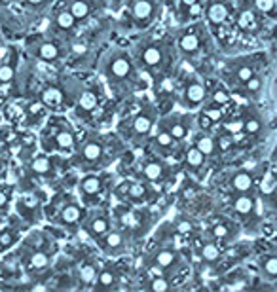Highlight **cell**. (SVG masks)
Listing matches in <instances>:
<instances>
[{
    "instance_id": "6da1fadb",
    "label": "cell",
    "mask_w": 277,
    "mask_h": 292,
    "mask_svg": "<svg viewBox=\"0 0 277 292\" xmlns=\"http://www.w3.org/2000/svg\"><path fill=\"white\" fill-rule=\"evenodd\" d=\"M124 150V141L120 135L101 131H89L82 137L78 148L71 156V167L78 169L80 173L89 171H104L112 165V161L120 158Z\"/></svg>"
},
{
    "instance_id": "7a4b0ae2",
    "label": "cell",
    "mask_w": 277,
    "mask_h": 292,
    "mask_svg": "<svg viewBox=\"0 0 277 292\" xmlns=\"http://www.w3.org/2000/svg\"><path fill=\"white\" fill-rule=\"evenodd\" d=\"M101 76L106 88L116 97H129L143 88V71L139 69L133 51L126 48H112L101 59Z\"/></svg>"
},
{
    "instance_id": "3957f363",
    "label": "cell",
    "mask_w": 277,
    "mask_h": 292,
    "mask_svg": "<svg viewBox=\"0 0 277 292\" xmlns=\"http://www.w3.org/2000/svg\"><path fill=\"white\" fill-rule=\"evenodd\" d=\"M158 120L160 110L148 97L135 99L129 104V112H126L118 122V135L133 148H143L156 131Z\"/></svg>"
},
{
    "instance_id": "277c9868",
    "label": "cell",
    "mask_w": 277,
    "mask_h": 292,
    "mask_svg": "<svg viewBox=\"0 0 277 292\" xmlns=\"http://www.w3.org/2000/svg\"><path fill=\"white\" fill-rule=\"evenodd\" d=\"M175 49L176 46H173V40L148 36L137 42L133 49V57L143 74L150 76L154 86H158L173 74Z\"/></svg>"
},
{
    "instance_id": "5b68a950",
    "label": "cell",
    "mask_w": 277,
    "mask_h": 292,
    "mask_svg": "<svg viewBox=\"0 0 277 292\" xmlns=\"http://www.w3.org/2000/svg\"><path fill=\"white\" fill-rule=\"evenodd\" d=\"M57 241L53 235L36 230L29 237L21 239L19 245L14 248L12 256L17 268L25 273H30L34 277H40V273L48 271L53 264V256L57 252Z\"/></svg>"
},
{
    "instance_id": "8992f818",
    "label": "cell",
    "mask_w": 277,
    "mask_h": 292,
    "mask_svg": "<svg viewBox=\"0 0 277 292\" xmlns=\"http://www.w3.org/2000/svg\"><path fill=\"white\" fill-rule=\"evenodd\" d=\"M86 215L88 207L80 201L76 194L69 190L55 194L44 207L46 220L67 234H78Z\"/></svg>"
},
{
    "instance_id": "52a82bcc",
    "label": "cell",
    "mask_w": 277,
    "mask_h": 292,
    "mask_svg": "<svg viewBox=\"0 0 277 292\" xmlns=\"http://www.w3.org/2000/svg\"><path fill=\"white\" fill-rule=\"evenodd\" d=\"M78 129L69 118L55 114L46 120L44 127L40 131V150L48 154L59 156H73L74 150L80 145Z\"/></svg>"
},
{
    "instance_id": "ba28073f",
    "label": "cell",
    "mask_w": 277,
    "mask_h": 292,
    "mask_svg": "<svg viewBox=\"0 0 277 292\" xmlns=\"http://www.w3.org/2000/svg\"><path fill=\"white\" fill-rule=\"evenodd\" d=\"M108 108V93L106 84L102 80H91L86 82L74 102L73 110L76 122L80 123H91L93 127H102L106 118L104 110Z\"/></svg>"
},
{
    "instance_id": "9c48e42d",
    "label": "cell",
    "mask_w": 277,
    "mask_h": 292,
    "mask_svg": "<svg viewBox=\"0 0 277 292\" xmlns=\"http://www.w3.org/2000/svg\"><path fill=\"white\" fill-rule=\"evenodd\" d=\"M116 186L114 175L104 171H89L82 173V176L76 182V195L88 209L108 205V199L112 197V192Z\"/></svg>"
},
{
    "instance_id": "30bf717a",
    "label": "cell",
    "mask_w": 277,
    "mask_h": 292,
    "mask_svg": "<svg viewBox=\"0 0 277 292\" xmlns=\"http://www.w3.org/2000/svg\"><path fill=\"white\" fill-rule=\"evenodd\" d=\"M110 209H112L114 224L124 228L137 243L145 239L154 224L150 205H129L116 201V205H112Z\"/></svg>"
},
{
    "instance_id": "8fae6325",
    "label": "cell",
    "mask_w": 277,
    "mask_h": 292,
    "mask_svg": "<svg viewBox=\"0 0 277 292\" xmlns=\"http://www.w3.org/2000/svg\"><path fill=\"white\" fill-rule=\"evenodd\" d=\"M112 197H116V201H122V203L150 205L156 201L158 192L154 184L146 182L139 176H126L116 182Z\"/></svg>"
},
{
    "instance_id": "7c38bea8",
    "label": "cell",
    "mask_w": 277,
    "mask_h": 292,
    "mask_svg": "<svg viewBox=\"0 0 277 292\" xmlns=\"http://www.w3.org/2000/svg\"><path fill=\"white\" fill-rule=\"evenodd\" d=\"M46 203H48V199H46L44 190L38 188V186H32L29 190L21 192L15 197L12 211H14L15 219L21 220L27 228V226H32V224H36V222H40L44 219Z\"/></svg>"
},
{
    "instance_id": "4fadbf2b",
    "label": "cell",
    "mask_w": 277,
    "mask_h": 292,
    "mask_svg": "<svg viewBox=\"0 0 277 292\" xmlns=\"http://www.w3.org/2000/svg\"><path fill=\"white\" fill-rule=\"evenodd\" d=\"M182 266H184V258H182L180 248L175 247L173 243H165V241H161L158 247L152 248L145 258V268L173 275V277H175V273L182 269Z\"/></svg>"
},
{
    "instance_id": "5bb4252c",
    "label": "cell",
    "mask_w": 277,
    "mask_h": 292,
    "mask_svg": "<svg viewBox=\"0 0 277 292\" xmlns=\"http://www.w3.org/2000/svg\"><path fill=\"white\" fill-rule=\"evenodd\" d=\"M80 89L73 91L69 86H65V82H48L38 91V101L42 102L48 110H51L55 114H63L67 110H73Z\"/></svg>"
},
{
    "instance_id": "9a60e30c",
    "label": "cell",
    "mask_w": 277,
    "mask_h": 292,
    "mask_svg": "<svg viewBox=\"0 0 277 292\" xmlns=\"http://www.w3.org/2000/svg\"><path fill=\"white\" fill-rule=\"evenodd\" d=\"M27 51L32 57H36L40 63H48V65H57L65 61V55L69 49H65L63 40L53 36V34H36L27 40Z\"/></svg>"
},
{
    "instance_id": "2e32d148",
    "label": "cell",
    "mask_w": 277,
    "mask_h": 292,
    "mask_svg": "<svg viewBox=\"0 0 277 292\" xmlns=\"http://www.w3.org/2000/svg\"><path fill=\"white\" fill-rule=\"evenodd\" d=\"M135 243L137 241L124 228H120L118 224H114L95 245L99 248V252L102 256H106V258H124L126 254L131 252Z\"/></svg>"
},
{
    "instance_id": "e0dca14e",
    "label": "cell",
    "mask_w": 277,
    "mask_h": 292,
    "mask_svg": "<svg viewBox=\"0 0 277 292\" xmlns=\"http://www.w3.org/2000/svg\"><path fill=\"white\" fill-rule=\"evenodd\" d=\"M112 226H114L112 209L108 205H99V207L88 209V215H86V219L82 222L80 232L86 235L89 241L97 243Z\"/></svg>"
},
{
    "instance_id": "ac0fdd59",
    "label": "cell",
    "mask_w": 277,
    "mask_h": 292,
    "mask_svg": "<svg viewBox=\"0 0 277 292\" xmlns=\"http://www.w3.org/2000/svg\"><path fill=\"white\" fill-rule=\"evenodd\" d=\"M137 171H139L137 173L139 178L154 184L156 188L161 186V184H165V182H169V178L173 175V171H171L169 163L165 161V158H161V156L154 154V152H146L145 156L141 158L139 165H137Z\"/></svg>"
},
{
    "instance_id": "d6986e66",
    "label": "cell",
    "mask_w": 277,
    "mask_h": 292,
    "mask_svg": "<svg viewBox=\"0 0 277 292\" xmlns=\"http://www.w3.org/2000/svg\"><path fill=\"white\" fill-rule=\"evenodd\" d=\"M163 0H127V21L133 29L150 27L161 12Z\"/></svg>"
},
{
    "instance_id": "ffe728a7",
    "label": "cell",
    "mask_w": 277,
    "mask_h": 292,
    "mask_svg": "<svg viewBox=\"0 0 277 292\" xmlns=\"http://www.w3.org/2000/svg\"><path fill=\"white\" fill-rule=\"evenodd\" d=\"M59 154H32L27 160V176L34 180H42V182H51L53 178H57L59 173H63L59 169Z\"/></svg>"
},
{
    "instance_id": "44dd1931",
    "label": "cell",
    "mask_w": 277,
    "mask_h": 292,
    "mask_svg": "<svg viewBox=\"0 0 277 292\" xmlns=\"http://www.w3.org/2000/svg\"><path fill=\"white\" fill-rule=\"evenodd\" d=\"M78 19L74 17L71 12L67 0H59L57 4L51 8V15H50V34L57 36L61 40L73 36L76 29H78Z\"/></svg>"
},
{
    "instance_id": "7402d4cb",
    "label": "cell",
    "mask_w": 277,
    "mask_h": 292,
    "mask_svg": "<svg viewBox=\"0 0 277 292\" xmlns=\"http://www.w3.org/2000/svg\"><path fill=\"white\" fill-rule=\"evenodd\" d=\"M205 99H207V88L203 82L194 74L182 76V80L178 82V88H176V101L184 108L192 110V108L201 106Z\"/></svg>"
},
{
    "instance_id": "603a6c76",
    "label": "cell",
    "mask_w": 277,
    "mask_h": 292,
    "mask_svg": "<svg viewBox=\"0 0 277 292\" xmlns=\"http://www.w3.org/2000/svg\"><path fill=\"white\" fill-rule=\"evenodd\" d=\"M203 27L201 25H192V27H186L178 32L176 36V51L178 55L186 59H192L196 55L201 53V46H203Z\"/></svg>"
},
{
    "instance_id": "cb8c5ba5",
    "label": "cell",
    "mask_w": 277,
    "mask_h": 292,
    "mask_svg": "<svg viewBox=\"0 0 277 292\" xmlns=\"http://www.w3.org/2000/svg\"><path fill=\"white\" fill-rule=\"evenodd\" d=\"M194 122L196 120L186 112H165V116H160V120H158L161 127H165L178 143H184L192 135Z\"/></svg>"
},
{
    "instance_id": "d4e9b609",
    "label": "cell",
    "mask_w": 277,
    "mask_h": 292,
    "mask_svg": "<svg viewBox=\"0 0 277 292\" xmlns=\"http://www.w3.org/2000/svg\"><path fill=\"white\" fill-rule=\"evenodd\" d=\"M124 277V268L120 258H108L106 262L101 266L97 281L93 285V291H110V289H118L120 281Z\"/></svg>"
},
{
    "instance_id": "484cf974",
    "label": "cell",
    "mask_w": 277,
    "mask_h": 292,
    "mask_svg": "<svg viewBox=\"0 0 277 292\" xmlns=\"http://www.w3.org/2000/svg\"><path fill=\"white\" fill-rule=\"evenodd\" d=\"M101 266L102 264H99L95 258H91V256L82 258L73 269V277L76 279V287L78 289H93Z\"/></svg>"
},
{
    "instance_id": "4316f807",
    "label": "cell",
    "mask_w": 277,
    "mask_h": 292,
    "mask_svg": "<svg viewBox=\"0 0 277 292\" xmlns=\"http://www.w3.org/2000/svg\"><path fill=\"white\" fill-rule=\"evenodd\" d=\"M23 230H25V224L19 219L0 224V254H6L19 245V241L23 239Z\"/></svg>"
},
{
    "instance_id": "83f0119b",
    "label": "cell",
    "mask_w": 277,
    "mask_h": 292,
    "mask_svg": "<svg viewBox=\"0 0 277 292\" xmlns=\"http://www.w3.org/2000/svg\"><path fill=\"white\" fill-rule=\"evenodd\" d=\"M71 12L78 19V23H86L102 10L104 0H67Z\"/></svg>"
},
{
    "instance_id": "f1b7e54d",
    "label": "cell",
    "mask_w": 277,
    "mask_h": 292,
    "mask_svg": "<svg viewBox=\"0 0 277 292\" xmlns=\"http://www.w3.org/2000/svg\"><path fill=\"white\" fill-rule=\"evenodd\" d=\"M182 167L188 171L190 175L194 176H201L203 173L205 165H207V156H205L203 152L198 148V146L190 145L184 148V152H182Z\"/></svg>"
},
{
    "instance_id": "f546056e",
    "label": "cell",
    "mask_w": 277,
    "mask_h": 292,
    "mask_svg": "<svg viewBox=\"0 0 277 292\" xmlns=\"http://www.w3.org/2000/svg\"><path fill=\"white\" fill-rule=\"evenodd\" d=\"M141 279H143L141 289H145V291L165 292L173 289V275L161 273V271H156V269H148V268H146L145 275Z\"/></svg>"
},
{
    "instance_id": "4dcf8cb0",
    "label": "cell",
    "mask_w": 277,
    "mask_h": 292,
    "mask_svg": "<svg viewBox=\"0 0 277 292\" xmlns=\"http://www.w3.org/2000/svg\"><path fill=\"white\" fill-rule=\"evenodd\" d=\"M203 14L211 27H222L230 17V6L224 0H211L203 8Z\"/></svg>"
},
{
    "instance_id": "1f68e13d",
    "label": "cell",
    "mask_w": 277,
    "mask_h": 292,
    "mask_svg": "<svg viewBox=\"0 0 277 292\" xmlns=\"http://www.w3.org/2000/svg\"><path fill=\"white\" fill-rule=\"evenodd\" d=\"M192 145L198 146V148L203 152L209 160H211V158H215V156L219 154L217 139H215V137H213L209 131H205V129H200L198 133H194V135H192Z\"/></svg>"
},
{
    "instance_id": "d6a6232c",
    "label": "cell",
    "mask_w": 277,
    "mask_h": 292,
    "mask_svg": "<svg viewBox=\"0 0 277 292\" xmlns=\"http://www.w3.org/2000/svg\"><path fill=\"white\" fill-rule=\"evenodd\" d=\"M230 190L233 194H249V192L254 188V176L249 171H237L230 176V182H228Z\"/></svg>"
},
{
    "instance_id": "836d02e7",
    "label": "cell",
    "mask_w": 277,
    "mask_h": 292,
    "mask_svg": "<svg viewBox=\"0 0 277 292\" xmlns=\"http://www.w3.org/2000/svg\"><path fill=\"white\" fill-rule=\"evenodd\" d=\"M15 76H17V55L12 51L4 61H0V88L10 86Z\"/></svg>"
},
{
    "instance_id": "e575fe53",
    "label": "cell",
    "mask_w": 277,
    "mask_h": 292,
    "mask_svg": "<svg viewBox=\"0 0 277 292\" xmlns=\"http://www.w3.org/2000/svg\"><path fill=\"white\" fill-rule=\"evenodd\" d=\"M209 235H211V239H215L217 243L220 241H230L232 237H235V228H232V224L230 222H215L211 228H209Z\"/></svg>"
},
{
    "instance_id": "d590c367",
    "label": "cell",
    "mask_w": 277,
    "mask_h": 292,
    "mask_svg": "<svg viewBox=\"0 0 277 292\" xmlns=\"http://www.w3.org/2000/svg\"><path fill=\"white\" fill-rule=\"evenodd\" d=\"M232 207L237 215L247 217L254 211V197L251 195V192L249 194H235L232 197Z\"/></svg>"
},
{
    "instance_id": "8d00e7d4",
    "label": "cell",
    "mask_w": 277,
    "mask_h": 292,
    "mask_svg": "<svg viewBox=\"0 0 277 292\" xmlns=\"http://www.w3.org/2000/svg\"><path fill=\"white\" fill-rule=\"evenodd\" d=\"M220 247L219 243L213 239V241H205L201 243V247H200V256H201V260L207 264H215L217 260H220Z\"/></svg>"
},
{
    "instance_id": "74e56055",
    "label": "cell",
    "mask_w": 277,
    "mask_h": 292,
    "mask_svg": "<svg viewBox=\"0 0 277 292\" xmlns=\"http://www.w3.org/2000/svg\"><path fill=\"white\" fill-rule=\"evenodd\" d=\"M176 12L192 17L194 14H201L203 12V4L201 0H176Z\"/></svg>"
},
{
    "instance_id": "f35d334b",
    "label": "cell",
    "mask_w": 277,
    "mask_h": 292,
    "mask_svg": "<svg viewBox=\"0 0 277 292\" xmlns=\"http://www.w3.org/2000/svg\"><path fill=\"white\" fill-rule=\"evenodd\" d=\"M224 106H220V104H215V102H207V104H203V108H201V116H205L209 122H213V123H219V122H222L224 120V110H222Z\"/></svg>"
},
{
    "instance_id": "ab89813d",
    "label": "cell",
    "mask_w": 277,
    "mask_h": 292,
    "mask_svg": "<svg viewBox=\"0 0 277 292\" xmlns=\"http://www.w3.org/2000/svg\"><path fill=\"white\" fill-rule=\"evenodd\" d=\"M222 131L230 133V135H239L241 131H245V120L241 116H232L222 120Z\"/></svg>"
},
{
    "instance_id": "60d3db41",
    "label": "cell",
    "mask_w": 277,
    "mask_h": 292,
    "mask_svg": "<svg viewBox=\"0 0 277 292\" xmlns=\"http://www.w3.org/2000/svg\"><path fill=\"white\" fill-rule=\"evenodd\" d=\"M237 27L241 30H254L256 27V15L251 10H243L241 14L237 15Z\"/></svg>"
},
{
    "instance_id": "b9f144b4",
    "label": "cell",
    "mask_w": 277,
    "mask_h": 292,
    "mask_svg": "<svg viewBox=\"0 0 277 292\" xmlns=\"http://www.w3.org/2000/svg\"><path fill=\"white\" fill-rule=\"evenodd\" d=\"M254 76V67L252 65H237L235 69H233V78H235V82L237 84H245L247 80H251Z\"/></svg>"
},
{
    "instance_id": "7bdbcfd3",
    "label": "cell",
    "mask_w": 277,
    "mask_h": 292,
    "mask_svg": "<svg viewBox=\"0 0 277 292\" xmlns=\"http://www.w3.org/2000/svg\"><path fill=\"white\" fill-rule=\"evenodd\" d=\"M215 139H217V146H219L220 154L230 152V150L233 148V135H230V133L222 131V133H219Z\"/></svg>"
},
{
    "instance_id": "ee69618b",
    "label": "cell",
    "mask_w": 277,
    "mask_h": 292,
    "mask_svg": "<svg viewBox=\"0 0 277 292\" xmlns=\"http://www.w3.org/2000/svg\"><path fill=\"white\" fill-rule=\"evenodd\" d=\"M260 266H262V271L268 277H277V256H264Z\"/></svg>"
},
{
    "instance_id": "f6af8a7d",
    "label": "cell",
    "mask_w": 277,
    "mask_h": 292,
    "mask_svg": "<svg viewBox=\"0 0 277 292\" xmlns=\"http://www.w3.org/2000/svg\"><path fill=\"white\" fill-rule=\"evenodd\" d=\"M230 93H228V89H224V88H217L213 93H211V99L209 101L211 102H215V104H220V106H226L228 102H230Z\"/></svg>"
},
{
    "instance_id": "bcb514c9",
    "label": "cell",
    "mask_w": 277,
    "mask_h": 292,
    "mask_svg": "<svg viewBox=\"0 0 277 292\" xmlns=\"http://www.w3.org/2000/svg\"><path fill=\"white\" fill-rule=\"evenodd\" d=\"M277 192V180L274 175H266V178L262 180V184H260V194L262 195H272V194H276Z\"/></svg>"
},
{
    "instance_id": "7dc6e473",
    "label": "cell",
    "mask_w": 277,
    "mask_h": 292,
    "mask_svg": "<svg viewBox=\"0 0 277 292\" xmlns=\"http://www.w3.org/2000/svg\"><path fill=\"white\" fill-rule=\"evenodd\" d=\"M262 129V122L256 116H249L245 118V133L247 135H256V133Z\"/></svg>"
},
{
    "instance_id": "c3c4849f",
    "label": "cell",
    "mask_w": 277,
    "mask_h": 292,
    "mask_svg": "<svg viewBox=\"0 0 277 292\" xmlns=\"http://www.w3.org/2000/svg\"><path fill=\"white\" fill-rule=\"evenodd\" d=\"M260 88H262V80H260L256 74H254L251 80H247V82L243 84V91H245V93H258Z\"/></svg>"
},
{
    "instance_id": "681fc988",
    "label": "cell",
    "mask_w": 277,
    "mask_h": 292,
    "mask_svg": "<svg viewBox=\"0 0 277 292\" xmlns=\"http://www.w3.org/2000/svg\"><path fill=\"white\" fill-rule=\"evenodd\" d=\"M254 8L262 14H272L276 10V0H254Z\"/></svg>"
},
{
    "instance_id": "f907efd6",
    "label": "cell",
    "mask_w": 277,
    "mask_h": 292,
    "mask_svg": "<svg viewBox=\"0 0 277 292\" xmlns=\"http://www.w3.org/2000/svg\"><path fill=\"white\" fill-rule=\"evenodd\" d=\"M27 2V6L30 8H44L46 2H50V0H25Z\"/></svg>"
},
{
    "instance_id": "816d5d0a",
    "label": "cell",
    "mask_w": 277,
    "mask_h": 292,
    "mask_svg": "<svg viewBox=\"0 0 277 292\" xmlns=\"http://www.w3.org/2000/svg\"><path fill=\"white\" fill-rule=\"evenodd\" d=\"M0 44H2V40H0Z\"/></svg>"
}]
</instances>
